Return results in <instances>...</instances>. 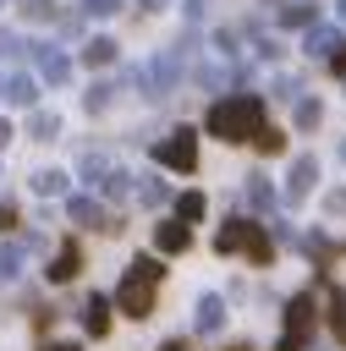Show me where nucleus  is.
<instances>
[{"label": "nucleus", "instance_id": "f257e3e1", "mask_svg": "<svg viewBox=\"0 0 346 351\" xmlns=\"http://www.w3.org/2000/svg\"><path fill=\"white\" fill-rule=\"evenodd\" d=\"M203 126H209V137H220V143H247V137H258V126H264V104H258L253 93L214 99L209 115H203Z\"/></svg>", "mask_w": 346, "mask_h": 351}, {"label": "nucleus", "instance_id": "f03ea898", "mask_svg": "<svg viewBox=\"0 0 346 351\" xmlns=\"http://www.w3.org/2000/svg\"><path fill=\"white\" fill-rule=\"evenodd\" d=\"M159 258H132L126 263V274H121V285H115V307L126 313V318H148L154 313V296H159Z\"/></svg>", "mask_w": 346, "mask_h": 351}, {"label": "nucleus", "instance_id": "7ed1b4c3", "mask_svg": "<svg viewBox=\"0 0 346 351\" xmlns=\"http://www.w3.org/2000/svg\"><path fill=\"white\" fill-rule=\"evenodd\" d=\"M214 247H220V252H247V258H253L258 269H264V263L275 258V247H269V236H264V230H258L253 219H231V225H225V230L214 236Z\"/></svg>", "mask_w": 346, "mask_h": 351}, {"label": "nucleus", "instance_id": "20e7f679", "mask_svg": "<svg viewBox=\"0 0 346 351\" xmlns=\"http://www.w3.org/2000/svg\"><path fill=\"white\" fill-rule=\"evenodd\" d=\"M313 318H319V313H313V296H308V291H297V296H291V307H286V335H280V346H275V351H302V346H308Z\"/></svg>", "mask_w": 346, "mask_h": 351}, {"label": "nucleus", "instance_id": "39448f33", "mask_svg": "<svg viewBox=\"0 0 346 351\" xmlns=\"http://www.w3.org/2000/svg\"><path fill=\"white\" fill-rule=\"evenodd\" d=\"M154 159H159L165 170H181V176H187V170H198V137H192V132H176L170 143L154 148Z\"/></svg>", "mask_w": 346, "mask_h": 351}, {"label": "nucleus", "instance_id": "423d86ee", "mask_svg": "<svg viewBox=\"0 0 346 351\" xmlns=\"http://www.w3.org/2000/svg\"><path fill=\"white\" fill-rule=\"evenodd\" d=\"M27 55L38 60V77H44V82H71V60H66L60 49H49V44H27Z\"/></svg>", "mask_w": 346, "mask_h": 351}, {"label": "nucleus", "instance_id": "0eeeda50", "mask_svg": "<svg viewBox=\"0 0 346 351\" xmlns=\"http://www.w3.org/2000/svg\"><path fill=\"white\" fill-rule=\"evenodd\" d=\"M176 66H181L176 55H154V60L143 66V88H148L154 99H159V93H170V82H176Z\"/></svg>", "mask_w": 346, "mask_h": 351}, {"label": "nucleus", "instance_id": "6e6552de", "mask_svg": "<svg viewBox=\"0 0 346 351\" xmlns=\"http://www.w3.org/2000/svg\"><path fill=\"white\" fill-rule=\"evenodd\" d=\"M66 214H71V225H88V230H121L115 219H104V208H99L93 197H71Z\"/></svg>", "mask_w": 346, "mask_h": 351}, {"label": "nucleus", "instance_id": "1a4fd4ad", "mask_svg": "<svg viewBox=\"0 0 346 351\" xmlns=\"http://www.w3.org/2000/svg\"><path fill=\"white\" fill-rule=\"evenodd\" d=\"M192 329H198V335H220V329H225V302H220V296H198Z\"/></svg>", "mask_w": 346, "mask_h": 351}, {"label": "nucleus", "instance_id": "9d476101", "mask_svg": "<svg viewBox=\"0 0 346 351\" xmlns=\"http://www.w3.org/2000/svg\"><path fill=\"white\" fill-rule=\"evenodd\" d=\"M154 247H159V252H187V247H192V230H187L181 219H159V225H154Z\"/></svg>", "mask_w": 346, "mask_h": 351}, {"label": "nucleus", "instance_id": "9b49d317", "mask_svg": "<svg viewBox=\"0 0 346 351\" xmlns=\"http://www.w3.org/2000/svg\"><path fill=\"white\" fill-rule=\"evenodd\" d=\"M236 197H242V208H253V214H264V208L275 203V192H269V176H247Z\"/></svg>", "mask_w": 346, "mask_h": 351}, {"label": "nucleus", "instance_id": "f8f14e48", "mask_svg": "<svg viewBox=\"0 0 346 351\" xmlns=\"http://www.w3.org/2000/svg\"><path fill=\"white\" fill-rule=\"evenodd\" d=\"M77 274H82V252L66 241V247L49 258V280H55V285H66V280H77Z\"/></svg>", "mask_w": 346, "mask_h": 351}, {"label": "nucleus", "instance_id": "ddd939ff", "mask_svg": "<svg viewBox=\"0 0 346 351\" xmlns=\"http://www.w3.org/2000/svg\"><path fill=\"white\" fill-rule=\"evenodd\" d=\"M313 176H319V159H313V154H302V159L291 165V176H286V192H291V197H302V192L313 186Z\"/></svg>", "mask_w": 346, "mask_h": 351}, {"label": "nucleus", "instance_id": "4468645a", "mask_svg": "<svg viewBox=\"0 0 346 351\" xmlns=\"http://www.w3.org/2000/svg\"><path fill=\"white\" fill-rule=\"evenodd\" d=\"M82 324H88V335H110V302L104 296H88L82 302Z\"/></svg>", "mask_w": 346, "mask_h": 351}, {"label": "nucleus", "instance_id": "2eb2a0df", "mask_svg": "<svg viewBox=\"0 0 346 351\" xmlns=\"http://www.w3.org/2000/svg\"><path fill=\"white\" fill-rule=\"evenodd\" d=\"M330 49H341V33L330 22H313L308 27V55H330Z\"/></svg>", "mask_w": 346, "mask_h": 351}, {"label": "nucleus", "instance_id": "dca6fc26", "mask_svg": "<svg viewBox=\"0 0 346 351\" xmlns=\"http://www.w3.org/2000/svg\"><path fill=\"white\" fill-rule=\"evenodd\" d=\"M0 99H11V104H22V110H27V104H33V99H38V82H33V77H11V82H5V93H0Z\"/></svg>", "mask_w": 346, "mask_h": 351}, {"label": "nucleus", "instance_id": "f3484780", "mask_svg": "<svg viewBox=\"0 0 346 351\" xmlns=\"http://www.w3.org/2000/svg\"><path fill=\"white\" fill-rule=\"evenodd\" d=\"M291 121H297L302 132H313V126L324 121V104H319V99H297V110H291Z\"/></svg>", "mask_w": 346, "mask_h": 351}, {"label": "nucleus", "instance_id": "a211bd4d", "mask_svg": "<svg viewBox=\"0 0 346 351\" xmlns=\"http://www.w3.org/2000/svg\"><path fill=\"white\" fill-rule=\"evenodd\" d=\"M203 208H209V203H203V192H181V197H176V219H181V225L203 219Z\"/></svg>", "mask_w": 346, "mask_h": 351}, {"label": "nucleus", "instance_id": "6ab92c4d", "mask_svg": "<svg viewBox=\"0 0 346 351\" xmlns=\"http://www.w3.org/2000/svg\"><path fill=\"white\" fill-rule=\"evenodd\" d=\"M82 60H88V66H110V60H115V38H88Z\"/></svg>", "mask_w": 346, "mask_h": 351}, {"label": "nucleus", "instance_id": "aec40b11", "mask_svg": "<svg viewBox=\"0 0 346 351\" xmlns=\"http://www.w3.org/2000/svg\"><path fill=\"white\" fill-rule=\"evenodd\" d=\"M110 99H115V82H93L82 104H88V115H104V110H110Z\"/></svg>", "mask_w": 346, "mask_h": 351}, {"label": "nucleus", "instance_id": "412c9836", "mask_svg": "<svg viewBox=\"0 0 346 351\" xmlns=\"http://www.w3.org/2000/svg\"><path fill=\"white\" fill-rule=\"evenodd\" d=\"M313 16H319V11H313L308 0H297V5H286V11H280V22H286V27H313Z\"/></svg>", "mask_w": 346, "mask_h": 351}, {"label": "nucleus", "instance_id": "4be33fe9", "mask_svg": "<svg viewBox=\"0 0 346 351\" xmlns=\"http://www.w3.org/2000/svg\"><path fill=\"white\" fill-rule=\"evenodd\" d=\"M330 329H335V340L346 346V291H335V296H330Z\"/></svg>", "mask_w": 346, "mask_h": 351}, {"label": "nucleus", "instance_id": "5701e85b", "mask_svg": "<svg viewBox=\"0 0 346 351\" xmlns=\"http://www.w3.org/2000/svg\"><path fill=\"white\" fill-rule=\"evenodd\" d=\"M27 132H33V137H38V143H49V137H55V132H60V121H55V115H44V110H38V115H27Z\"/></svg>", "mask_w": 346, "mask_h": 351}, {"label": "nucleus", "instance_id": "b1692460", "mask_svg": "<svg viewBox=\"0 0 346 351\" xmlns=\"http://www.w3.org/2000/svg\"><path fill=\"white\" fill-rule=\"evenodd\" d=\"M297 247H308V258H313L319 269H324V263H330V252H335V247H330L324 236H297Z\"/></svg>", "mask_w": 346, "mask_h": 351}, {"label": "nucleus", "instance_id": "393cba45", "mask_svg": "<svg viewBox=\"0 0 346 351\" xmlns=\"http://www.w3.org/2000/svg\"><path fill=\"white\" fill-rule=\"evenodd\" d=\"M126 181H132V176H126V170H110V176H104V181H99V192H104V197H126V192H132V186H126Z\"/></svg>", "mask_w": 346, "mask_h": 351}, {"label": "nucleus", "instance_id": "a878e982", "mask_svg": "<svg viewBox=\"0 0 346 351\" xmlns=\"http://www.w3.org/2000/svg\"><path fill=\"white\" fill-rule=\"evenodd\" d=\"M22 258H27V247H16V241H11V247H0V274L11 280V274L22 269Z\"/></svg>", "mask_w": 346, "mask_h": 351}, {"label": "nucleus", "instance_id": "bb28decb", "mask_svg": "<svg viewBox=\"0 0 346 351\" xmlns=\"http://www.w3.org/2000/svg\"><path fill=\"white\" fill-rule=\"evenodd\" d=\"M253 143H258L264 154H280V148H286V132H275V126H258V137H253Z\"/></svg>", "mask_w": 346, "mask_h": 351}, {"label": "nucleus", "instance_id": "cd10ccee", "mask_svg": "<svg viewBox=\"0 0 346 351\" xmlns=\"http://www.w3.org/2000/svg\"><path fill=\"white\" fill-rule=\"evenodd\" d=\"M60 186H66V176H60V170H38V176H33V192H44V197H49V192H60Z\"/></svg>", "mask_w": 346, "mask_h": 351}, {"label": "nucleus", "instance_id": "c85d7f7f", "mask_svg": "<svg viewBox=\"0 0 346 351\" xmlns=\"http://www.w3.org/2000/svg\"><path fill=\"white\" fill-rule=\"evenodd\" d=\"M165 192H170L165 181H143V186H137V197H143L148 208H159V203H165Z\"/></svg>", "mask_w": 346, "mask_h": 351}, {"label": "nucleus", "instance_id": "c756f323", "mask_svg": "<svg viewBox=\"0 0 346 351\" xmlns=\"http://www.w3.org/2000/svg\"><path fill=\"white\" fill-rule=\"evenodd\" d=\"M22 11H27L33 22H55V16H60V11H55V0H27Z\"/></svg>", "mask_w": 346, "mask_h": 351}, {"label": "nucleus", "instance_id": "7c9ffc66", "mask_svg": "<svg viewBox=\"0 0 346 351\" xmlns=\"http://www.w3.org/2000/svg\"><path fill=\"white\" fill-rule=\"evenodd\" d=\"M198 82H203V88H220V82H225V66H198Z\"/></svg>", "mask_w": 346, "mask_h": 351}, {"label": "nucleus", "instance_id": "2f4dec72", "mask_svg": "<svg viewBox=\"0 0 346 351\" xmlns=\"http://www.w3.org/2000/svg\"><path fill=\"white\" fill-rule=\"evenodd\" d=\"M324 214H330V219H335V214H346V186H341V192H330V197H324Z\"/></svg>", "mask_w": 346, "mask_h": 351}, {"label": "nucleus", "instance_id": "473e14b6", "mask_svg": "<svg viewBox=\"0 0 346 351\" xmlns=\"http://www.w3.org/2000/svg\"><path fill=\"white\" fill-rule=\"evenodd\" d=\"M115 5H121V0H82V11H88V16H110Z\"/></svg>", "mask_w": 346, "mask_h": 351}, {"label": "nucleus", "instance_id": "72a5a7b5", "mask_svg": "<svg viewBox=\"0 0 346 351\" xmlns=\"http://www.w3.org/2000/svg\"><path fill=\"white\" fill-rule=\"evenodd\" d=\"M11 225H16V208H11V203H0V230H11Z\"/></svg>", "mask_w": 346, "mask_h": 351}, {"label": "nucleus", "instance_id": "f704fd0d", "mask_svg": "<svg viewBox=\"0 0 346 351\" xmlns=\"http://www.w3.org/2000/svg\"><path fill=\"white\" fill-rule=\"evenodd\" d=\"M0 55H16V38L11 33H0Z\"/></svg>", "mask_w": 346, "mask_h": 351}, {"label": "nucleus", "instance_id": "c9c22d12", "mask_svg": "<svg viewBox=\"0 0 346 351\" xmlns=\"http://www.w3.org/2000/svg\"><path fill=\"white\" fill-rule=\"evenodd\" d=\"M44 351H77V346H71V340H49Z\"/></svg>", "mask_w": 346, "mask_h": 351}, {"label": "nucleus", "instance_id": "e433bc0d", "mask_svg": "<svg viewBox=\"0 0 346 351\" xmlns=\"http://www.w3.org/2000/svg\"><path fill=\"white\" fill-rule=\"evenodd\" d=\"M335 71H346V44H341V49H335Z\"/></svg>", "mask_w": 346, "mask_h": 351}, {"label": "nucleus", "instance_id": "4c0bfd02", "mask_svg": "<svg viewBox=\"0 0 346 351\" xmlns=\"http://www.w3.org/2000/svg\"><path fill=\"white\" fill-rule=\"evenodd\" d=\"M5 143H11V126H5V121H0V148H5Z\"/></svg>", "mask_w": 346, "mask_h": 351}, {"label": "nucleus", "instance_id": "58836bf2", "mask_svg": "<svg viewBox=\"0 0 346 351\" xmlns=\"http://www.w3.org/2000/svg\"><path fill=\"white\" fill-rule=\"evenodd\" d=\"M159 351H187V346H181V340H165V346H159Z\"/></svg>", "mask_w": 346, "mask_h": 351}, {"label": "nucleus", "instance_id": "ea45409f", "mask_svg": "<svg viewBox=\"0 0 346 351\" xmlns=\"http://www.w3.org/2000/svg\"><path fill=\"white\" fill-rule=\"evenodd\" d=\"M335 16H341V22H346V0H335Z\"/></svg>", "mask_w": 346, "mask_h": 351}, {"label": "nucleus", "instance_id": "a19ab883", "mask_svg": "<svg viewBox=\"0 0 346 351\" xmlns=\"http://www.w3.org/2000/svg\"><path fill=\"white\" fill-rule=\"evenodd\" d=\"M225 351H253V346H247V340H236V346H225Z\"/></svg>", "mask_w": 346, "mask_h": 351}, {"label": "nucleus", "instance_id": "79ce46f5", "mask_svg": "<svg viewBox=\"0 0 346 351\" xmlns=\"http://www.w3.org/2000/svg\"><path fill=\"white\" fill-rule=\"evenodd\" d=\"M143 5H148V11H159V5H165V0H143Z\"/></svg>", "mask_w": 346, "mask_h": 351}, {"label": "nucleus", "instance_id": "37998d69", "mask_svg": "<svg viewBox=\"0 0 346 351\" xmlns=\"http://www.w3.org/2000/svg\"><path fill=\"white\" fill-rule=\"evenodd\" d=\"M341 159H346V143H341Z\"/></svg>", "mask_w": 346, "mask_h": 351}]
</instances>
